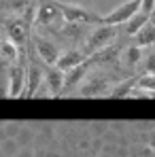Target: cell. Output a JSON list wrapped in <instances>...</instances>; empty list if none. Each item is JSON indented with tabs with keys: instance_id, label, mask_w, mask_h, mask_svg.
Returning <instances> with one entry per match:
<instances>
[{
	"instance_id": "1",
	"label": "cell",
	"mask_w": 155,
	"mask_h": 157,
	"mask_svg": "<svg viewBox=\"0 0 155 157\" xmlns=\"http://www.w3.org/2000/svg\"><path fill=\"white\" fill-rule=\"evenodd\" d=\"M117 38H119V30H117V26L98 24L96 28H91V30L87 32V38H85V43H83L81 49H83V53H85L87 57H91V55L100 53L102 49L115 45Z\"/></svg>"
},
{
	"instance_id": "2",
	"label": "cell",
	"mask_w": 155,
	"mask_h": 157,
	"mask_svg": "<svg viewBox=\"0 0 155 157\" xmlns=\"http://www.w3.org/2000/svg\"><path fill=\"white\" fill-rule=\"evenodd\" d=\"M57 9L62 11V17L66 24H85V26H98L102 21V15H98L94 9H87L83 4H75V2H62L55 0Z\"/></svg>"
},
{
	"instance_id": "3",
	"label": "cell",
	"mask_w": 155,
	"mask_h": 157,
	"mask_svg": "<svg viewBox=\"0 0 155 157\" xmlns=\"http://www.w3.org/2000/svg\"><path fill=\"white\" fill-rule=\"evenodd\" d=\"M26 66H28V53L26 47L19 51V57L9 68V98H24L26 91Z\"/></svg>"
},
{
	"instance_id": "4",
	"label": "cell",
	"mask_w": 155,
	"mask_h": 157,
	"mask_svg": "<svg viewBox=\"0 0 155 157\" xmlns=\"http://www.w3.org/2000/svg\"><path fill=\"white\" fill-rule=\"evenodd\" d=\"M32 45H34V51L36 55L43 59V64L45 66H55V62H57V57H60V45L53 40L49 34H43V32H32Z\"/></svg>"
},
{
	"instance_id": "5",
	"label": "cell",
	"mask_w": 155,
	"mask_h": 157,
	"mask_svg": "<svg viewBox=\"0 0 155 157\" xmlns=\"http://www.w3.org/2000/svg\"><path fill=\"white\" fill-rule=\"evenodd\" d=\"M140 11V0H126L121 2L119 6H115L110 13L102 15V21L100 24H106V26H123L134 13Z\"/></svg>"
},
{
	"instance_id": "6",
	"label": "cell",
	"mask_w": 155,
	"mask_h": 157,
	"mask_svg": "<svg viewBox=\"0 0 155 157\" xmlns=\"http://www.w3.org/2000/svg\"><path fill=\"white\" fill-rule=\"evenodd\" d=\"M91 68H94V62H91V57H87L81 66L68 70V72H66V78H64V89H62V94H77V89L81 87V83L85 81V77L89 75Z\"/></svg>"
},
{
	"instance_id": "7",
	"label": "cell",
	"mask_w": 155,
	"mask_h": 157,
	"mask_svg": "<svg viewBox=\"0 0 155 157\" xmlns=\"http://www.w3.org/2000/svg\"><path fill=\"white\" fill-rule=\"evenodd\" d=\"M142 57H145V55H142V49L132 43L128 47H121V51H119V64H121V68H123L128 75H132V72H136V68L140 66Z\"/></svg>"
},
{
	"instance_id": "8",
	"label": "cell",
	"mask_w": 155,
	"mask_h": 157,
	"mask_svg": "<svg viewBox=\"0 0 155 157\" xmlns=\"http://www.w3.org/2000/svg\"><path fill=\"white\" fill-rule=\"evenodd\" d=\"M85 59H87V55L83 53V49H81V47H68L66 51L60 53V57H57L55 66H57L60 70L68 72V70H72V68L81 66Z\"/></svg>"
},
{
	"instance_id": "9",
	"label": "cell",
	"mask_w": 155,
	"mask_h": 157,
	"mask_svg": "<svg viewBox=\"0 0 155 157\" xmlns=\"http://www.w3.org/2000/svg\"><path fill=\"white\" fill-rule=\"evenodd\" d=\"M64 78H66V72H64V70H60L57 66H47L43 83H45V85H47V89L51 91V98H60V96H62Z\"/></svg>"
},
{
	"instance_id": "10",
	"label": "cell",
	"mask_w": 155,
	"mask_h": 157,
	"mask_svg": "<svg viewBox=\"0 0 155 157\" xmlns=\"http://www.w3.org/2000/svg\"><path fill=\"white\" fill-rule=\"evenodd\" d=\"M132 38H134V45L140 47V49H145V47H153V45H155V21L149 19V21L140 28Z\"/></svg>"
},
{
	"instance_id": "11",
	"label": "cell",
	"mask_w": 155,
	"mask_h": 157,
	"mask_svg": "<svg viewBox=\"0 0 155 157\" xmlns=\"http://www.w3.org/2000/svg\"><path fill=\"white\" fill-rule=\"evenodd\" d=\"M19 51H21V49H19L13 40H9L6 36L0 38V62H4V64H15L17 57H19Z\"/></svg>"
},
{
	"instance_id": "12",
	"label": "cell",
	"mask_w": 155,
	"mask_h": 157,
	"mask_svg": "<svg viewBox=\"0 0 155 157\" xmlns=\"http://www.w3.org/2000/svg\"><path fill=\"white\" fill-rule=\"evenodd\" d=\"M149 19H151V17H149V15H145V13H140V11H138V13H134L128 21L123 24V34H126V36H134V34L145 26Z\"/></svg>"
},
{
	"instance_id": "13",
	"label": "cell",
	"mask_w": 155,
	"mask_h": 157,
	"mask_svg": "<svg viewBox=\"0 0 155 157\" xmlns=\"http://www.w3.org/2000/svg\"><path fill=\"white\" fill-rule=\"evenodd\" d=\"M134 85H136V78H134V77L123 78V83H121V85H113V87H110L108 98H128V94L132 91V87H134Z\"/></svg>"
},
{
	"instance_id": "14",
	"label": "cell",
	"mask_w": 155,
	"mask_h": 157,
	"mask_svg": "<svg viewBox=\"0 0 155 157\" xmlns=\"http://www.w3.org/2000/svg\"><path fill=\"white\" fill-rule=\"evenodd\" d=\"M19 149H21V144L17 142V138H4V140L0 142V153H2L4 157L17 155V153H19Z\"/></svg>"
},
{
	"instance_id": "15",
	"label": "cell",
	"mask_w": 155,
	"mask_h": 157,
	"mask_svg": "<svg viewBox=\"0 0 155 157\" xmlns=\"http://www.w3.org/2000/svg\"><path fill=\"white\" fill-rule=\"evenodd\" d=\"M34 130H30V128H21V132L17 134V142L21 144V147H34Z\"/></svg>"
},
{
	"instance_id": "16",
	"label": "cell",
	"mask_w": 155,
	"mask_h": 157,
	"mask_svg": "<svg viewBox=\"0 0 155 157\" xmlns=\"http://www.w3.org/2000/svg\"><path fill=\"white\" fill-rule=\"evenodd\" d=\"M21 128H24L21 121H4V125H2L6 138H17V134L21 132Z\"/></svg>"
},
{
	"instance_id": "17",
	"label": "cell",
	"mask_w": 155,
	"mask_h": 157,
	"mask_svg": "<svg viewBox=\"0 0 155 157\" xmlns=\"http://www.w3.org/2000/svg\"><path fill=\"white\" fill-rule=\"evenodd\" d=\"M136 87L155 94V75H142V77H138L136 78Z\"/></svg>"
},
{
	"instance_id": "18",
	"label": "cell",
	"mask_w": 155,
	"mask_h": 157,
	"mask_svg": "<svg viewBox=\"0 0 155 157\" xmlns=\"http://www.w3.org/2000/svg\"><path fill=\"white\" fill-rule=\"evenodd\" d=\"M140 66H142V72H145V75H155V51L147 53V55L142 57Z\"/></svg>"
},
{
	"instance_id": "19",
	"label": "cell",
	"mask_w": 155,
	"mask_h": 157,
	"mask_svg": "<svg viewBox=\"0 0 155 157\" xmlns=\"http://www.w3.org/2000/svg\"><path fill=\"white\" fill-rule=\"evenodd\" d=\"M87 128H91L94 136H104L108 132V121H91V123H87Z\"/></svg>"
},
{
	"instance_id": "20",
	"label": "cell",
	"mask_w": 155,
	"mask_h": 157,
	"mask_svg": "<svg viewBox=\"0 0 155 157\" xmlns=\"http://www.w3.org/2000/svg\"><path fill=\"white\" fill-rule=\"evenodd\" d=\"M153 6H155V0H140V13H145L149 17L153 13Z\"/></svg>"
},
{
	"instance_id": "21",
	"label": "cell",
	"mask_w": 155,
	"mask_h": 157,
	"mask_svg": "<svg viewBox=\"0 0 155 157\" xmlns=\"http://www.w3.org/2000/svg\"><path fill=\"white\" fill-rule=\"evenodd\" d=\"M9 157H15V155H9Z\"/></svg>"
},
{
	"instance_id": "22",
	"label": "cell",
	"mask_w": 155,
	"mask_h": 157,
	"mask_svg": "<svg viewBox=\"0 0 155 157\" xmlns=\"http://www.w3.org/2000/svg\"><path fill=\"white\" fill-rule=\"evenodd\" d=\"M0 30H2V28H0Z\"/></svg>"
}]
</instances>
